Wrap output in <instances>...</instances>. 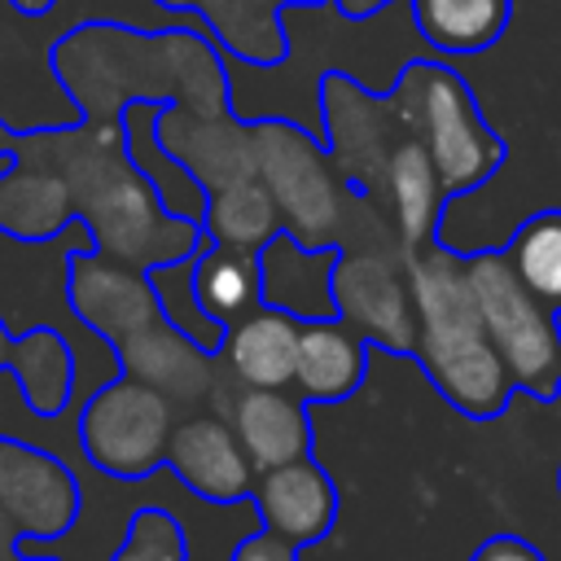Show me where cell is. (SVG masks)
I'll return each instance as SVG.
<instances>
[{"mask_svg":"<svg viewBox=\"0 0 561 561\" xmlns=\"http://www.w3.org/2000/svg\"><path fill=\"white\" fill-rule=\"evenodd\" d=\"M22 561H53V557H39V552H26V548H22Z\"/></svg>","mask_w":561,"mask_h":561,"instance_id":"32","label":"cell"},{"mask_svg":"<svg viewBox=\"0 0 561 561\" xmlns=\"http://www.w3.org/2000/svg\"><path fill=\"white\" fill-rule=\"evenodd\" d=\"M18 13H26V18H44V13H53L57 9V0H9Z\"/></svg>","mask_w":561,"mask_h":561,"instance_id":"30","label":"cell"},{"mask_svg":"<svg viewBox=\"0 0 561 561\" xmlns=\"http://www.w3.org/2000/svg\"><path fill=\"white\" fill-rule=\"evenodd\" d=\"M557 491H561V469H557Z\"/></svg>","mask_w":561,"mask_h":561,"instance_id":"33","label":"cell"},{"mask_svg":"<svg viewBox=\"0 0 561 561\" xmlns=\"http://www.w3.org/2000/svg\"><path fill=\"white\" fill-rule=\"evenodd\" d=\"M412 298H416V364L430 386L469 421H495L517 386L482 324L478 294L469 285L465 254L443 241L408 254Z\"/></svg>","mask_w":561,"mask_h":561,"instance_id":"3","label":"cell"},{"mask_svg":"<svg viewBox=\"0 0 561 561\" xmlns=\"http://www.w3.org/2000/svg\"><path fill=\"white\" fill-rule=\"evenodd\" d=\"M0 561H22V535L4 513H0Z\"/></svg>","mask_w":561,"mask_h":561,"instance_id":"29","label":"cell"},{"mask_svg":"<svg viewBox=\"0 0 561 561\" xmlns=\"http://www.w3.org/2000/svg\"><path fill=\"white\" fill-rule=\"evenodd\" d=\"M158 101H131L123 110V136H127V158L140 167V175L153 184L162 206L180 219L202 224L206 219V188L202 180L158 140Z\"/></svg>","mask_w":561,"mask_h":561,"instance_id":"20","label":"cell"},{"mask_svg":"<svg viewBox=\"0 0 561 561\" xmlns=\"http://www.w3.org/2000/svg\"><path fill=\"white\" fill-rule=\"evenodd\" d=\"M13 158L57 167L75 197V219L88 228L101 254H114L131 267H158L206 245L202 224L180 219L162 206L153 184L127 158L123 118L92 123L79 118L70 127H31L18 131Z\"/></svg>","mask_w":561,"mask_h":561,"instance_id":"1","label":"cell"},{"mask_svg":"<svg viewBox=\"0 0 561 561\" xmlns=\"http://www.w3.org/2000/svg\"><path fill=\"white\" fill-rule=\"evenodd\" d=\"M307 399L289 386H237L228 390L219 416L232 421L254 469H276L298 456H311V416Z\"/></svg>","mask_w":561,"mask_h":561,"instance_id":"14","label":"cell"},{"mask_svg":"<svg viewBox=\"0 0 561 561\" xmlns=\"http://www.w3.org/2000/svg\"><path fill=\"white\" fill-rule=\"evenodd\" d=\"M298 329L302 320L280 307H254L237 324H228L219 346V373L228 386H294L298 368Z\"/></svg>","mask_w":561,"mask_h":561,"instance_id":"16","label":"cell"},{"mask_svg":"<svg viewBox=\"0 0 561 561\" xmlns=\"http://www.w3.org/2000/svg\"><path fill=\"white\" fill-rule=\"evenodd\" d=\"M70 224L79 219H75V197L66 175L44 162L9 158L0 171V232L13 241L39 245L66 232Z\"/></svg>","mask_w":561,"mask_h":561,"instance_id":"19","label":"cell"},{"mask_svg":"<svg viewBox=\"0 0 561 561\" xmlns=\"http://www.w3.org/2000/svg\"><path fill=\"white\" fill-rule=\"evenodd\" d=\"M48 66L79 118L92 123H118L131 101H175L202 114L228 110L219 57L193 31L145 35L118 22H83L48 48Z\"/></svg>","mask_w":561,"mask_h":561,"instance_id":"2","label":"cell"},{"mask_svg":"<svg viewBox=\"0 0 561 561\" xmlns=\"http://www.w3.org/2000/svg\"><path fill=\"white\" fill-rule=\"evenodd\" d=\"M469 561H543V552L535 543H526L522 535H491L473 548Z\"/></svg>","mask_w":561,"mask_h":561,"instance_id":"28","label":"cell"},{"mask_svg":"<svg viewBox=\"0 0 561 561\" xmlns=\"http://www.w3.org/2000/svg\"><path fill=\"white\" fill-rule=\"evenodd\" d=\"M167 469L197 500H210V504H241V500H250V486L259 478V469L250 465L232 421L219 416L215 408L175 421L171 443H167Z\"/></svg>","mask_w":561,"mask_h":561,"instance_id":"11","label":"cell"},{"mask_svg":"<svg viewBox=\"0 0 561 561\" xmlns=\"http://www.w3.org/2000/svg\"><path fill=\"white\" fill-rule=\"evenodd\" d=\"M416 35L443 57L486 53L513 18V0H408Z\"/></svg>","mask_w":561,"mask_h":561,"instance_id":"21","label":"cell"},{"mask_svg":"<svg viewBox=\"0 0 561 561\" xmlns=\"http://www.w3.org/2000/svg\"><path fill=\"white\" fill-rule=\"evenodd\" d=\"M333 302L368 346L416 355V298L403 245H342L333 263Z\"/></svg>","mask_w":561,"mask_h":561,"instance_id":"8","label":"cell"},{"mask_svg":"<svg viewBox=\"0 0 561 561\" xmlns=\"http://www.w3.org/2000/svg\"><path fill=\"white\" fill-rule=\"evenodd\" d=\"M298 552H302V548H294L289 539H280V535H272V530H263V526H254L245 539H237V548H232L228 561H298Z\"/></svg>","mask_w":561,"mask_h":561,"instance_id":"27","label":"cell"},{"mask_svg":"<svg viewBox=\"0 0 561 561\" xmlns=\"http://www.w3.org/2000/svg\"><path fill=\"white\" fill-rule=\"evenodd\" d=\"M465 267H469V285L478 294L482 324H486L517 394L552 403L561 394V311L539 302L517 280L504 250L465 254Z\"/></svg>","mask_w":561,"mask_h":561,"instance_id":"5","label":"cell"},{"mask_svg":"<svg viewBox=\"0 0 561 561\" xmlns=\"http://www.w3.org/2000/svg\"><path fill=\"white\" fill-rule=\"evenodd\" d=\"M83 508V486L75 469L13 434H0V513L18 526L22 539L48 543L75 530Z\"/></svg>","mask_w":561,"mask_h":561,"instance_id":"9","label":"cell"},{"mask_svg":"<svg viewBox=\"0 0 561 561\" xmlns=\"http://www.w3.org/2000/svg\"><path fill=\"white\" fill-rule=\"evenodd\" d=\"M368 351L373 346L337 316L302 320L294 390L307 403H342V399H351L368 377Z\"/></svg>","mask_w":561,"mask_h":561,"instance_id":"18","label":"cell"},{"mask_svg":"<svg viewBox=\"0 0 561 561\" xmlns=\"http://www.w3.org/2000/svg\"><path fill=\"white\" fill-rule=\"evenodd\" d=\"M390 101L412 127V136L425 145V153L434 158L447 197L473 193L504 167L508 149L500 131L482 118L469 83L451 66L408 61L390 88Z\"/></svg>","mask_w":561,"mask_h":561,"instance_id":"4","label":"cell"},{"mask_svg":"<svg viewBox=\"0 0 561 561\" xmlns=\"http://www.w3.org/2000/svg\"><path fill=\"white\" fill-rule=\"evenodd\" d=\"M110 561H188V539H184L180 517L158 504L136 508Z\"/></svg>","mask_w":561,"mask_h":561,"instance_id":"26","label":"cell"},{"mask_svg":"<svg viewBox=\"0 0 561 561\" xmlns=\"http://www.w3.org/2000/svg\"><path fill=\"white\" fill-rule=\"evenodd\" d=\"M0 373H13L26 412L44 416V421H53L70 408L75 381H79V364H75L70 342L48 324H35L26 333H9L0 320Z\"/></svg>","mask_w":561,"mask_h":561,"instance_id":"17","label":"cell"},{"mask_svg":"<svg viewBox=\"0 0 561 561\" xmlns=\"http://www.w3.org/2000/svg\"><path fill=\"white\" fill-rule=\"evenodd\" d=\"M250 504H254L259 526L289 539L294 548H311L337 526V486L316 465V456L259 469L250 486Z\"/></svg>","mask_w":561,"mask_h":561,"instance_id":"12","label":"cell"},{"mask_svg":"<svg viewBox=\"0 0 561 561\" xmlns=\"http://www.w3.org/2000/svg\"><path fill=\"white\" fill-rule=\"evenodd\" d=\"M66 302L75 320L92 337H101L110 351L162 316L149 272L114 254H101L96 245H79L66 259Z\"/></svg>","mask_w":561,"mask_h":561,"instance_id":"10","label":"cell"},{"mask_svg":"<svg viewBox=\"0 0 561 561\" xmlns=\"http://www.w3.org/2000/svg\"><path fill=\"white\" fill-rule=\"evenodd\" d=\"M149 280H153V294H158L162 320H167V324H175L184 337H193L202 351L219 355L228 324H219L215 316H206V307L197 302V289H193V254L149 267Z\"/></svg>","mask_w":561,"mask_h":561,"instance_id":"25","label":"cell"},{"mask_svg":"<svg viewBox=\"0 0 561 561\" xmlns=\"http://www.w3.org/2000/svg\"><path fill=\"white\" fill-rule=\"evenodd\" d=\"M254 145H259V175L280 206V228L311 250L342 245L346 206L364 197L337 171L329 149H320L302 127L276 118L254 123Z\"/></svg>","mask_w":561,"mask_h":561,"instance_id":"6","label":"cell"},{"mask_svg":"<svg viewBox=\"0 0 561 561\" xmlns=\"http://www.w3.org/2000/svg\"><path fill=\"white\" fill-rule=\"evenodd\" d=\"M500 250H504L508 267L517 272V280L539 302L561 311V206L526 215Z\"/></svg>","mask_w":561,"mask_h":561,"instance_id":"24","label":"cell"},{"mask_svg":"<svg viewBox=\"0 0 561 561\" xmlns=\"http://www.w3.org/2000/svg\"><path fill=\"white\" fill-rule=\"evenodd\" d=\"M342 245H302L285 228L259 250V272H263V302L280 307L298 320H329L337 316L333 302V263Z\"/></svg>","mask_w":561,"mask_h":561,"instance_id":"15","label":"cell"},{"mask_svg":"<svg viewBox=\"0 0 561 561\" xmlns=\"http://www.w3.org/2000/svg\"><path fill=\"white\" fill-rule=\"evenodd\" d=\"M193 289L206 316L219 324H237L254 307H263V272L254 250L219 245L206 237V245L193 254Z\"/></svg>","mask_w":561,"mask_h":561,"instance_id":"22","label":"cell"},{"mask_svg":"<svg viewBox=\"0 0 561 561\" xmlns=\"http://www.w3.org/2000/svg\"><path fill=\"white\" fill-rule=\"evenodd\" d=\"M13 140H18V131L0 118V162H9V158H13Z\"/></svg>","mask_w":561,"mask_h":561,"instance_id":"31","label":"cell"},{"mask_svg":"<svg viewBox=\"0 0 561 561\" xmlns=\"http://www.w3.org/2000/svg\"><path fill=\"white\" fill-rule=\"evenodd\" d=\"M175 421H180L175 403L158 386L131 373H114L83 399L75 434L92 469L136 482L167 465V443Z\"/></svg>","mask_w":561,"mask_h":561,"instance_id":"7","label":"cell"},{"mask_svg":"<svg viewBox=\"0 0 561 561\" xmlns=\"http://www.w3.org/2000/svg\"><path fill=\"white\" fill-rule=\"evenodd\" d=\"M114 364H118V373H131V377L158 386L175 408L210 403V394L219 386V359L210 351H202L193 337H184L175 324H167L162 316L149 320L145 329H136L131 337H123L114 346Z\"/></svg>","mask_w":561,"mask_h":561,"instance_id":"13","label":"cell"},{"mask_svg":"<svg viewBox=\"0 0 561 561\" xmlns=\"http://www.w3.org/2000/svg\"><path fill=\"white\" fill-rule=\"evenodd\" d=\"M202 232L219 245H237V250L259 254L280 232V206H276L272 188L263 184V175H245V180H232L224 188H210Z\"/></svg>","mask_w":561,"mask_h":561,"instance_id":"23","label":"cell"}]
</instances>
